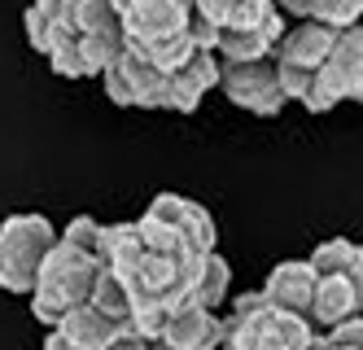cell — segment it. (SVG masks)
Instances as JSON below:
<instances>
[{
  "mask_svg": "<svg viewBox=\"0 0 363 350\" xmlns=\"http://www.w3.org/2000/svg\"><path fill=\"white\" fill-rule=\"evenodd\" d=\"M315 324L298 311H280L258 293H241L223 319V350H306L315 341Z\"/></svg>",
  "mask_w": 363,
  "mask_h": 350,
  "instance_id": "6da1fadb",
  "label": "cell"
},
{
  "mask_svg": "<svg viewBox=\"0 0 363 350\" xmlns=\"http://www.w3.org/2000/svg\"><path fill=\"white\" fill-rule=\"evenodd\" d=\"M96 276H101V258L57 236L48 258L40 263V276H35V289H31V315L53 329L70 307L92 298Z\"/></svg>",
  "mask_w": 363,
  "mask_h": 350,
  "instance_id": "7a4b0ae2",
  "label": "cell"
},
{
  "mask_svg": "<svg viewBox=\"0 0 363 350\" xmlns=\"http://www.w3.org/2000/svg\"><path fill=\"white\" fill-rule=\"evenodd\" d=\"M53 224L44 214H13L0 224V289L9 293H31L40 263L53 250Z\"/></svg>",
  "mask_w": 363,
  "mask_h": 350,
  "instance_id": "3957f363",
  "label": "cell"
},
{
  "mask_svg": "<svg viewBox=\"0 0 363 350\" xmlns=\"http://www.w3.org/2000/svg\"><path fill=\"white\" fill-rule=\"evenodd\" d=\"M219 88L228 92L232 105H241L250 114H280L284 110V88L276 75V58H258V62H219Z\"/></svg>",
  "mask_w": 363,
  "mask_h": 350,
  "instance_id": "277c9868",
  "label": "cell"
},
{
  "mask_svg": "<svg viewBox=\"0 0 363 350\" xmlns=\"http://www.w3.org/2000/svg\"><path fill=\"white\" fill-rule=\"evenodd\" d=\"M106 79V92L114 105H140V110H162L167 97V70H158L153 62H145L140 53L123 48L118 58L101 70Z\"/></svg>",
  "mask_w": 363,
  "mask_h": 350,
  "instance_id": "5b68a950",
  "label": "cell"
},
{
  "mask_svg": "<svg viewBox=\"0 0 363 350\" xmlns=\"http://www.w3.org/2000/svg\"><path fill=\"white\" fill-rule=\"evenodd\" d=\"M219 88V53L215 48H193V58L184 66L167 70V97H162V110H179V114H193L197 101Z\"/></svg>",
  "mask_w": 363,
  "mask_h": 350,
  "instance_id": "8992f818",
  "label": "cell"
},
{
  "mask_svg": "<svg viewBox=\"0 0 363 350\" xmlns=\"http://www.w3.org/2000/svg\"><path fill=\"white\" fill-rule=\"evenodd\" d=\"M167 350H215L223 341V319L211 307H197V302H179L167 315V329L158 337Z\"/></svg>",
  "mask_w": 363,
  "mask_h": 350,
  "instance_id": "52a82bcc",
  "label": "cell"
},
{
  "mask_svg": "<svg viewBox=\"0 0 363 350\" xmlns=\"http://www.w3.org/2000/svg\"><path fill=\"white\" fill-rule=\"evenodd\" d=\"M145 214H153V219L171 224V228L197 250V254H211V250H215V219H211V214H206L197 202L179 197V193H162V197H153V202H149Z\"/></svg>",
  "mask_w": 363,
  "mask_h": 350,
  "instance_id": "ba28073f",
  "label": "cell"
},
{
  "mask_svg": "<svg viewBox=\"0 0 363 350\" xmlns=\"http://www.w3.org/2000/svg\"><path fill=\"white\" fill-rule=\"evenodd\" d=\"M363 315V280L350 276H320L315 280V298H311V324L315 329H333L342 319Z\"/></svg>",
  "mask_w": 363,
  "mask_h": 350,
  "instance_id": "9c48e42d",
  "label": "cell"
},
{
  "mask_svg": "<svg viewBox=\"0 0 363 350\" xmlns=\"http://www.w3.org/2000/svg\"><path fill=\"white\" fill-rule=\"evenodd\" d=\"M333 26L315 22V18H302L298 26H284L276 48H272V58L284 62V66H302V70H315L324 58H328V48H333Z\"/></svg>",
  "mask_w": 363,
  "mask_h": 350,
  "instance_id": "30bf717a",
  "label": "cell"
},
{
  "mask_svg": "<svg viewBox=\"0 0 363 350\" xmlns=\"http://www.w3.org/2000/svg\"><path fill=\"white\" fill-rule=\"evenodd\" d=\"M315 267H311L306 258H294V263H280L276 272L267 276L263 285V298L280 311H298L311 319V298H315Z\"/></svg>",
  "mask_w": 363,
  "mask_h": 350,
  "instance_id": "8fae6325",
  "label": "cell"
},
{
  "mask_svg": "<svg viewBox=\"0 0 363 350\" xmlns=\"http://www.w3.org/2000/svg\"><path fill=\"white\" fill-rule=\"evenodd\" d=\"M53 329H57L70 346H84V350H110L127 324H123V319H110L106 311H96L92 302H79V307H70Z\"/></svg>",
  "mask_w": 363,
  "mask_h": 350,
  "instance_id": "7c38bea8",
  "label": "cell"
},
{
  "mask_svg": "<svg viewBox=\"0 0 363 350\" xmlns=\"http://www.w3.org/2000/svg\"><path fill=\"white\" fill-rule=\"evenodd\" d=\"M280 31H284V18L276 9L267 22H258V26H228V31H219L215 53H219L223 62H258V58H272Z\"/></svg>",
  "mask_w": 363,
  "mask_h": 350,
  "instance_id": "4fadbf2b",
  "label": "cell"
},
{
  "mask_svg": "<svg viewBox=\"0 0 363 350\" xmlns=\"http://www.w3.org/2000/svg\"><path fill=\"white\" fill-rule=\"evenodd\" d=\"M193 13L206 18L211 26H258L276 13V0H193Z\"/></svg>",
  "mask_w": 363,
  "mask_h": 350,
  "instance_id": "5bb4252c",
  "label": "cell"
},
{
  "mask_svg": "<svg viewBox=\"0 0 363 350\" xmlns=\"http://www.w3.org/2000/svg\"><path fill=\"white\" fill-rule=\"evenodd\" d=\"M306 263L315 267V276L363 280V246H354V241H346V236H333V241H324V246H315Z\"/></svg>",
  "mask_w": 363,
  "mask_h": 350,
  "instance_id": "9a60e30c",
  "label": "cell"
},
{
  "mask_svg": "<svg viewBox=\"0 0 363 350\" xmlns=\"http://www.w3.org/2000/svg\"><path fill=\"white\" fill-rule=\"evenodd\" d=\"M228 280H232V267L223 263V254H201V263H197V276H193V289H189V302H197V307H219L223 298H228Z\"/></svg>",
  "mask_w": 363,
  "mask_h": 350,
  "instance_id": "2e32d148",
  "label": "cell"
},
{
  "mask_svg": "<svg viewBox=\"0 0 363 350\" xmlns=\"http://www.w3.org/2000/svg\"><path fill=\"white\" fill-rule=\"evenodd\" d=\"M96 311H106L110 319H123L127 329H132V293H127V285L114 276V272H106L101 267V276H96V285H92V298H88Z\"/></svg>",
  "mask_w": 363,
  "mask_h": 350,
  "instance_id": "e0dca14e",
  "label": "cell"
},
{
  "mask_svg": "<svg viewBox=\"0 0 363 350\" xmlns=\"http://www.w3.org/2000/svg\"><path fill=\"white\" fill-rule=\"evenodd\" d=\"M311 18L324 22V26H333V31H342V26H354L363 18V0H315Z\"/></svg>",
  "mask_w": 363,
  "mask_h": 350,
  "instance_id": "ac0fdd59",
  "label": "cell"
},
{
  "mask_svg": "<svg viewBox=\"0 0 363 350\" xmlns=\"http://www.w3.org/2000/svg\"><path fill=\"white\" fill-rule=\"evenodd\" d=\"M62 241H70V246H79V250L96 254V246H101V224L88 219V214H79V219H70V228L62 232Z\"/></svg>",
  "mask_w": 363,
  "mask_h": 350,
  "instance_id": "d6986e66",
  "label": "cell"
},
{
  "mask_svg": "<svg viewBox=\"0 0 363 350\" xmlns=\"http://www.w3.org/2000/svg\"><path fill=\"white\" fill-rule=\"evenodd\" d=\"M280 13H294V18H311V9H315V0H276Z\"/></svg>",
  "mask_w": 363,
  "mask_h": 350,
  "instance_id": "ffe728a7",
  "label": "cell"
},
{
  "mask_svg": "<svg viewBox=\"0 0 363 350\" xmlns=\"http://www.w3.org/2000/svg\"><path fill=\"white\" fill-rule=\"evenodd\" d=\"M44 350H84V346H70L57 329H48V337H44Z\"/></svg>",
  "mask_w": 363,
  "mask_h": 350,
  "instance_id": "44dd1931",
  "label": "cell"
},
{
  "mask_svg": "<svg viewBox=\"0 0 363 350\" xmlns=\"http://www.w3.org/2000/svg\"><path fill=\"white\" fill-rule=\"evenodd\" d=\"M324 350H363V346H333V341H324Z\"/></svg>",
  "mask_w": 363,
  "mask_h": 350,
  "instance_id": "7402d4cb",
  "label": "cell"
},
{
  "mask_svg": "<svg viewBox=\"0 0 363 350\" xmlns=\"http://www.w3.org/2000/svg\"><path fill=\"white\" fill-rule=\"evenodd\" d=\"M306 350H324V337H315V341H311V346H306Z\"/></svg>",
  "mask_w": 363,
  "mask_h": 350,
  "instance_id": "603a6c76",
  "label": "cell"
},
{
  "mask_svg": "<svg viewBox=\"0 0 363 350\" xmlns=\"http://www.w3.org/2000/svg\"><path fill=\"white\" fill-rule=\"evenodd\" d=\"M359 105H363V92H359Z\"/></svg>",
  "mask_w": 363,
  "mask_h": 350,
  "instance_id": "cb8c5ba5",
  "label": "cell"
}]
</instances>
